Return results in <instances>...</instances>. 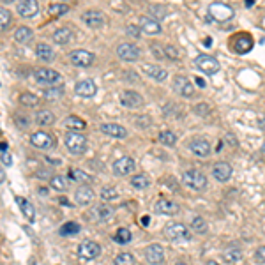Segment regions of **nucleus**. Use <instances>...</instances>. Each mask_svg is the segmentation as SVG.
I'll return each instance as SVG.
<instances>
[{"label":"nucleus","instance_id":"obj_1","mask_svg":"<svg viewBox=\"0 0 265 265\" xmlns=\"http://www.w3.org/2000/svg\"><path fill=\"white\" fill-rule=\"evenodd\" d=\"M164 235L168 237L170 240H173V242H189V240L193 239V233H191V230L182 223L168 224V226H166V230H164Z\"/></svg>","mask_w":265,"mask_h":265},{"label":"nucleus","instance_id":"obj_2","mask_svg":"<svg viewBox=\"0 0 265 265\" xmlns=\"http://www.w3.org/2000/svg\"><path fill=\"white\" fill-rule=\"evenodd\" d=\"M182 184L189 189L203 191L207 187V177L200 170H187L182 173Z\"/></svg>","mask_w":265,"mask_h":265},{"label":"nucleus","instance_id":"obj_3","mask_svg":"<svg viewBox=\"0 0 265 265\" xmlns=\"http://www.w3.org/2000/svg\"><path fill=\"white\" fill-rule=\"evenodd\" d=\"M64 142H66V149L71 154H76V156L83 154L87 150V138L82 133H73V131H69L68 135H66V138H64Z\"/></svg>","mask_w":265,"mask_h":265},{"label":"nucleus","instance_id":"obj_4","mask_svg":"<svg viewBox=\"0 0 265 265\" xmlns=\"http://www.w3.org/2000/svg\"><path fill=\"white\" fill-rule=\"evenodd\" d=\"M194 66H196L202 73H205V75H216L221 68L219 62H217L214 57L207 55V53H200V55L194 59Z\"/></svg>","mask_w":265,"mask_h":265},{"label":"nucleus","instance_id":"obj_5","mask_svg":"<svg viewBox=\"0 0 265 265\" xmlns=\"http://www.w3.org/2000/svg\"><path fill=\"white\" fill-rule=\"evenodd\" d=\"M68 59L76 68H89V66L94 64V60H96V55L87 52V50H73L68 55Z\"/></svg>","mask_w":265,"mask_h":265},{"label":"nucleus","instance_id":"obj_6","mask_svg":"<svg viewBox=\"0 0 265 265\" xmlns=\"http://www.w3.org/2000/svg\"><path fill=\"white\" fill-rule=\"evenodd\" d=\"M209 15L216 22H228V20L233 18V9L228 4H223V2H214V4L209 6Z\"/></svg>","mask_w":265,"mask_h":265},{"label":"nucleus","instance_id":"obj_7","mask_svg":"<svg viewBox=\"0 0 265 265\" xmlns=\"http://www.w3.org/2000/svg\"><path fill=\"white\" fill-rule=\"evenodd\" d=\"M30 143H32L36 149L48 150L55 147V136H52L50 133H46V131H36V133H32V136H30Z\"/></svg>","mask_w":265,"mask_h":265},{"label":"nucleus","instance_id":"obj_8","mask_svg":"<svg viewBox=\"0 0 265 265\" xmlns=\"http://www.w3.org/2000/svg\"><path fill=\"white\" fill-rule=\"evenodd\" d=\"M117 55L120 60H126V62H135L140 59L142 52L136 45H131V43H122V45L117 46Z\"/></svg>","mask_w":265,"mask_h":265},{"label":"nucleus","instance_id":"obj_9","mask_svg":"<svg viewBox=\"0 0 265 265\" xmlns=\"http://www.w3.org/2000/svg\"><path fill=\"white\" fill-rule=\"evenodd\" d=\"M112 168H113V173H115V175L126 177V175H129V173L135 172L136 163H135V159H133V157L124 156V157H119V159L113 163Z\"/></svg>","mask_w":265,"mask_h":265},{"label":"nucleus","instance_id":"obj_10","mask_svg":"<svg viewBox=\"0 0 265 265\" xmlns=\"http://www.w3.org/2000/svg\"><path fill=\"white\" fill-rule=\"evenodd\" d=\"M78 254L83 260H96L99 254H101V246L92 240H83L78 246Z\"/></svg>","mask_w":265,"mask_h":265},{"label":"nucleus","instance_id":"obj_11","mask_svg":"<svg viewBox=\"0 0 265 265\" xmlns=\"http://www.w3.org/2000/svg\"><path fill=\"white\" fill-rule=\"evenodd\" d=\"M39 2L38 0H22L16 4V11L22 18H34L39 15Z\"/></svg>","mask_w":265,"mask_h":265},{"label":"nucleus","instance_id":"obj_12","mask_svg":"<svg viewBox=\"0 0 265 265\" xmlns=\"http://www.w3.org/2000/svg\"><path fill=\"white\" fill-rule=\"evenodd\" d=\"M89 217L92 221H97V223H105V221H110L113 217V209L108 205H96L89 210Z\"/></svg>","mask_w":265,"mask_h":265},{"label":"nucleus","instance_id":"obj_13","mask_svg":"<svg viewBox=\"0 0 265 265\" xmlns=\"http://www.w3.org/2000/svg\"><path fill=\"white\" fill-rule=\"evenodd\" d=\"M179 210H180V205L177 202H173V200L161 198L156 203V212L163 214V216H175V214H179Z\"/></svg>","mask_w":265,"mask_h":265},{"label":"nucleus","instance_id":"obj_14","mask_svg":"<svg viewBox=\"0 0 265 265\" xmlns=\"http://www.w3.org/2000/svg\"><path fill=\"white\" fill-rule=\"evenodd\" d=\"M120 103L126 108H140L143 105V97L138 92H135V90H124L120 94Z\"/></svg>","mask_w":265,"mask_h":265},{"label":"nucleus","instance_id":"obj_15","mask_svg":"<svg viewBox=\"0 0 265 265\" xmlns=\"http://www.w3.org/2000/svg\"><path fill=\"white\" fill-rule=\"evenodd\" d=\"M231 43H233V52L240 53V55L251 52V48H253V38L247 34H237L231 39Z\"/></svg>","mask_w":265,"mask_h":265},{"label":"nucleus","instance_id":"obj_16","mask_svg":"<svg viewBox=\"0 0 265 265\" xmlns=\"http://www.w3.org/2000/svg\"><path fill=\"white\" fill-rule=\"evenodd\" d=\"M82 22L85 23L87 27H90V29H101L103 23H105V16H103L101 11H96V9H92V11L83 13Z\"/></svg>","mask_w":265,"mask_h":265},{"label":"nucleus","instance_id":"obj_17","mask_svg":"<svg viewBox=\"0 0 265 265\" xmlns=\"http://www.w3.org/2000/svg\"><path fill=\"white\" fill-rule=\"evenodd\" d=\"M145 260L150 265H159L164 261V249L159 244H150L145 247Z\"/></svg>","mask_w":265,"mask_h":265},{"label":"nucleus","instance_id":"obj_18","mask_svg":"<svg viewBox=\"0 0 265 265\" xmlns=\"http://www.w3.org/2000/svg\"><path fill=\"white\" fill-rule=\"evenodd\" d=\"M36 80L39 83H46V85H53V83L60 82V75L55 71V69H48V68H41L34 73Z\"/></svg>","mask_w":265,"mask_h":265},{"label":"nucleus","instance_id":"obj_19","mask_svg":"<svg viewBox=\"0 0 265 265\" xmlns=\"http://www.w3.org/2000/svg\"><path fill=\"white\" fill-rule=\"evenodd\" d=\"M231 172H233L231 166L228 163H224V161H219V163H216L212 166V177L217 182H226V180H230Z\"/></svg>","mask_w":265,"mask_h":265},{"label":"nucleus","instance_id":"obj_20","mask_svg":"<svg viewBox=\"0 0 265 265\" xmlns=\"http://www.w3.org/2000/svg\"><path fill=\"white\" fill-rule=\"evenodd\" d=\"M140 30H143L145 34L150 36H159L163 29H161L159 22H156L152 16H142L140 18Z\"/></svg>","mask_w":265,"mask_h":265},{"label":"nucleus","instance_id":"obj_21","mask_svg":"<svg viewBox=\"0 0 265 265\" xmlns=\"http://www.w3.org/2000/svg\"><path fill=\"white\" fill-rule=\"evenodd\" d=\"M75 92L82 97H94L97 94V85L92 80H82L75 85Z\"/></svg>","mask_w":265,"mask_h":265},{"label":"nucleus","instance_id":"obj_22","mask_svg":"<svg viewBox=\"0 0 265 265\" xmlns=\"http://www.w3.org/2000/svg\"><path fill=\"white\" fill-rule=\"evenodd\" d=\"M173 87H175L177 92H179L180 96H184V97H191L194 94L193 83H191L189 80L186 78V76H177V78L173 80Z\"/></svg>","mask_w":265,"mask_h":265},{"label":"nucleus","instance_id":"obj_23","mask_svg":"<svg viewBox=\"0 0 265 265\" xmlns=\"http://www.w3.org/2000/svg\"><path fill=\"white\" fill-rule=\"evenodd\" d=\"M189 149H191V152L198 157H209L210 150H212L210 149V143L207 142V140H202V138L193 140V142L189 143Z\"/></svg>","mask_w":265,"mask_h":265},{"label":"nucleus","instance_id":"obj_24","mask_svg":"<svg viewBox=\"0 0 265 265\" xmlns=\"http://www.w3.org/2000/svg\"><path fill=\"white\" fill-rule=\"evenodd\" d=\"M16 200V203H18V207L22 209V212H23V216L27 217V221L29 223H34L36 221V209H34V205L27 200V198H23V196H16L15 198Z\"/></svg>","mask_w":265,"mask_h":265},{"label":"nucleus","instance_id":"obj_25","mask_svg":"<svg viewBox=\"0 0 265 265\" xmlns=\"http://www.w3.org/2000/svg\"><path fill=\"white\" fill-rule=\"evenodd\" d=\"M101 131L105 133V135L112 136V138H126L127 136V131L124 126H120V124H103L101 126Z\"/></svg>","mask_w":265,"mask_h":265},{"label":"nucleus","instance_id":"obj_26","mask_svg":"<svg viewBox=\"0 0 265 265\" xmlns=\"http://www.w3.org/2000/svg\"><path fill=\"white\" fill-rule=\"evenodd\" d=\"M75 200H76V203L82 207L89 205V203H92V200H94V191L90 189L89 186H80L75 193Z\"/></svg>","mask_w":265,"mask_h":265},{"label":"nucleus","instance_id":"obj_27","mask_svg":"<svg viewBox=\"0 0 265 265\" xmlns=\"http://www.w3.org/2000/svg\"><path fill=\"white\" fill-rule=\"evenodd\" d=\"M64 126L68 127L69 131H73V133H82V131L87 127V124H85V120H82L80 117L71 115L64 120Z\"/></svg>","mask_w":265,"mask_h":265},{"label":"nucleus","instance_id":"obj_28","mask_svg":"<svg viewBox=\"0 0 265 265\" xmlns=\"http://www.w3.org/2000/svg\"><path fill=\"white\" fill-rule=\"evenodd\" d=\"M36 55H38V59L45 60V62H52V60L55 59V53H53L52 46L45 45V43H39V45L36 46Z\"/></svg>","mask_w":265,"mask_h":265},{"label":"nucleus","instance_id":"obj_29","mask_svg":"<svg viewBox=\"0 0 265 265\" xmlns=\"http://www.w3.org/2000/svg\"><path fill=\"white\" fill-rule=\"evenodd\" d=\"M143 69H145L147 75H149L152 80H156V82H164L166 76H168L166 69L159 68V66H143Z\"/></svg>","mask_w":265,"mask_h":265},{"label":"nucleus","instance_id":"obj_30","mask_svg":"<svg viewBox=\"0 0 265 265\" xmlns=\"http://www.w3.org/2000/svg\"><path fill=\"white\" fill-rule=\"evenodd\" d=\"M71 39H73V32L69 29H59V30H55V34H53V41L60 46L69 45Z\"/></svg>","mask_w":265,"mask_h":265},{"label":"nucleus","instance_id":"obj_31","mask_svg":"<svg viewBox=\"0 0 265 265\" xmlns=\"http://www.w3.org/2000/svg\"><path fill=\"white\" fill-rule=\"evenodd\" d=\"M15 39L18 43H22V45H27V43H30L34 39V32H32V29H29V27H20L15 32Z\"/></svg>","mask_w":265,"mask_h":265},{"label":"nucleus","instance_id":"obj_32","mask_svg":"<svg viewBox=\"0 0 265 265\" xmlns=\"http://www.w3.org/2000/svg\"><path fill=\"white\" fill-rule=\"evenodd\" d=\"M36 122H38L39 126H52V124L55 122V115H53V112H50V110H41V112L36 113Z\"/></svg>","mask_w":265,"mask_h":265},{"label":"nucleus","instance_id":"obj_33","mask_svg":"<svg viewBox=\"0 0 265 265\" xmlns=\"http://www.w3.org/2000/svg\"><path fill=\"white\" fill-rule=\"evenodd\" d=\"M223 258L226 261H230V263H235V261H239L240 258H242V251L237 246H230L223 251Z\"/></svg>","mask_w":265,"mask_h":265},{"label":"nucleus","instance_id":"obj_34","mask_svg":"<svg viewBox=\"0 0 265 265\" xmlns=\"http://www.w3.org/2000/svg\"><path fill=\"white\" fill-rule=\"evenodd\" d=\"M69 177H71L73 180H76V182H80L82 186H87V184H90L94 180L92 177L87 175L85 172H82V170H78V168H71V170H69Z\"/></svg>","mask_w":265,"mask_h":265},{"label":"nucleus","instance_id":"obj_35","mask_svg":"<svg viewBox=\"0 0 265 265\" xmlns=\"http://www.w3.org/2000/svg\"><path fill=\"white\" fill-rule=\"evenodd\" d=\"M131 186L135 187V189H147V187L150 186L149 175H145V173H138V175L131 177Z\"/></svg>","mask_w":265,"mask_h":265},{"label":"nucleus","instance_id":"obj_36","mask_svg":"<svg viewBox=\"0 0 265 265\" xmlns=\"http://www.w3.org/2000/svg\"><path fill=\"white\" fill-rule=\"evenodd\" d=\"M191 228H193L194 233L203 235V233H207V230H209V224H207V221L203 219V217L196 216V217H193V221H191Z\"/></svg>","mask_w":265,"mask_h":265},{"label":"nucleus","instance_id":"obj_37","mask_svg":"<svg viewBox=\"0 0 265 265\" xmlns=\"http://www.w3.org/2000/svg\"><path fill=\"white\" fill-rule=\"evenodd\" d=\"M13 25V15L6 8H0V32L8 30Z\"/></svg>","mask_w":265,"mask_h":265},{"label":"nucleus","instance_id":"obj_38","mask_svg":"<svg viewBox=\"0 0 265 265\" xmlns=\"http://www.w3.org/2000/svg\"><path fill=\"white\" fill-rule=\"evenodd\" d=\"M68 184H69V180L62 175H55V177H52V180H50V186H52L55 191H59V193H62V191L68 189L69 187Z\"/></svg>","mask_w":265,"mask_h":265},{"label":"nucleus","instance_id":"obj_39","mask_svg":"<svg viewBox=\"0 0 265 265\" xmlns=\"http://www.w3.org/2000/svg\"><path fill=\"white\" fill-rule=\"evenodd\" d=\"M157 140H159V143H163V145H166V147H173L177 143V136L172 131H161Z\"/></svg>","mask_w":265,"mask_h":265},{"label":"nucleus","instance_id":"obj_40","mask_svg":"<svg viewBox=\"0 0 265 265\" xmlns=\"http://www.w3.org/2000/svg\"><path fill=\"white\" fill-rule=\"evenodd\" d=\"M131 239H133V235H131L129 228H119L117 233L113 235V240H115L117 244H129Z\"/></svg>","mask_w":265,"mask_h":265},{"label":"nucleus","instance_id":"obj_41","mask_svg":"<svg viewBox=\"0 0 265 265\" xmlns=\"http://www.w3.org/2000/svg\"><path fill=\"white\" fill-rule=\"evenodd\" d=\"M20 101H22V105L30 106V108H34V106H38V105H39V97L36 96V94L25 92V94H22V97H20Z\"/></svg>","mask_w":265,"mask_h":265},{"label":"nucleus","instance_id":"obj_42","mask_svg":"<svg viewBox=\"0 0 265 265\" xmlns=\"http://www.w3.org/2000/svg\"><path fill=\"white\" fill-rule=\"evenodd\" d=\"M69 11V6L68 4H50L48 6V13L52 16H64L66 13Z\"/></svg>","mask_w":265,"mask_h":265},{"label":"nucleus","instance_id":"obj_43","mask_svg":"<svg viewBox=\"0 0 265 265\" xmlns=\"http://www.w3.org/2000/svg\"><path fill=\"white\" fill-rule=\"evenodd\" d=\"M101 198L105 200V202H113V200H117V198H119V193H117L115 187L105 186L101 189Z\"/></svg>","mask_w":265,"mask_h":265},{"label":"nucleus","instance_id":"obj_44","mask_svg":"<svg viewBox=\"0 0 265 265\" xmlns=\"http://www.w3.org/2000/svg\"><path fill=\"white\" fill-rule=\"evenodd\" d=\"M149 13L152 15V18L156 20V22L166 18V8H164V6H150Z\"/></svg>","mask_w":265,"mask_h":265},{"label":"nucleus","instance_id":"obj_45","mask_svg":"<svg viewBox=\"0 0 265 265\" xmlns=\"http://www.w3.org/2000/svg\"><path fill=\"white\" fill-rule=\"evenodd\" d=\"M115 265H135V256L131 253H119L115 256Z\"/></svg>","mask_w":265,"mask_h":265},{"label":"nucleus","instance_id":"obj_46","mask_svg":"<svg viewBox=\"0 0 265 265\" xmlns=\"http://www.w3.org/2000/svg\"><path fill=\"white\" fill-rule=\"evenodd\" d=\"M62 94H64L62 87H53V89L45 90V99H48V101H57L59 97H62Z\"/></svg>","mask_w":265,"mask_h":265},{"label":"nucleus","instance_id":"obj_47","mask_svg":"<svg viewBox=\"0 0 265 265\" xmlns=\"http://www.w3.org/2000/svg\"><path fill=\"white\" fill-rule=\"evenodd\" d=\"M164 55H166V59H168V60H173V62L180 59V52L173 45H166V46H164Z\"/></svg>","mask_w":265,"mask_h":265},{"label":"nucleus","instance_id":"obj_48","mask_svg":"<svg viewBox=\"0 0 265 265\" xmlns=\"http://www.w3.org/2000/svg\"><path fill=\"white\" fill-rule=\"evenodd\" d=\"M78 231H80V226L76 223H66L60 228V233H62V235H75Z\"/></svg>","mask_w":265,"mask_h":265},{"label":"nucleus","instance_id":"obj_49","mask_svg":"<svg viewBox=\"0 0 265 265\" xmlns=\"http://www.w3.org/2000/svg\"><path fill=\"white\" fill-rule=\"evenodd\" d=\"M150 52H152L159 60H166V55H164V46L159 45V43H154V45H150Z\"/></svg>","mask_w":265,"mask_h":265},{"label":"nucleus","instance_id":"obj_50","mask_svg":"<svg viewBox=\"0 0 265 265\" xmlns=\"http://www.w3.org/2000/svg\"><path fill=\"white\" fill-rule=\"evenodd\" d=\"M254 260H256V263L265 265V246L258 247V249L254 251Z\"/></svg>","mask_w":265,"mask_h":265},{"label":"nucleus","instance_id":"obj_51","mask_svg":"<svg viewBox=\"0 0 265 265\" xmlns=\"http://www.w3.org/2000/svg\"><path fill=\"white\" fill-rule=\"evenodd\" d=\"M126 34H127V36H131V38H136V39H138L142 32H140V29H138V27H135V25H129V27H127V29H126Z\"/></svg>","mask_w":265,"mask_h":265},{"label":"nucleus","instance_id":"obj_52","mask_svg":"<svg viewBox=\"0 0 265 265\" xmlns=\"http://www.w3.org/2000/svg\"><path fill=\"white\" fill-rule=\"evenodd\" d=\"M0 161H2V164H6V166H11V164H13V156L9 152H2V154H0Z\"/></svg>","mask_w":265,"mask_h":265},{"label":"nucleus","instance_id":"obj_53","mask_svg":"<svg viewBox=\"0 0 265 265\" xmlns=\"http://www.w3.org/2000/svg\"><path fill=\"white\" fill-rule=\"evenodd\" d=\"M194 113H200V117L209 115V106H205V105H198V106H194Z\"/></svg>","mask_w":265,"mask_h":265},{"label":"nucleus","instance_id":"obj_54","mask_svg":"<svg viewBox=\"0 0 265 265\" xmlns=\"http://www.w3.org/2000/svg\"><path fill=\"white\" fill-rule=\"evenodd\" d=\"M258 126H260V129L265 133V115H261L260 119H258Z\"/></svg>","mask_w":265,"mask_h":265},{"label":"nucleus","instance_id":"obj_55","mask_svg":"<svg viewBox=\"0 0 265 265\" xmlns=\"http://www.w3.org/2000/svg\"><path fill=\"white\" fill-rule=\"evenodd\" d=\"M4 180H6V172H4L2 168H0V184L4 182Z\"/></svg>","mask_w":265,"mask_h":265},{"label":"nucleus","instance_id":"obj_56","mask_svg":"<svg viewBox=\"0 0 265 265\" xmlns=\"http://www.w3.org/2000/svg\"><path fill=\"white\" fill-rule=\"evenodd\" d=\"M6 150H8V145L2 142V143H0V152H6Z\"/></svg>","mask_w":265,"mask_h":265},{"label":"nucleus","instance_id":"obj_57","mask_svg":"<svg viewBox=\"0 0 265 265\" xmlns=\"http://www.w3.org/2000/svg\"><path fill=\"white\" fill-rule=\"evenodd\" d=\"M196 83H198L200 87H205V82H203L202 78H196Z\"/></svg>","mask_w":265,"mask_h":265},{"label":"nucleus","instance_id":"obj_58","mask_svg":"<svg viewBox=\"0 0 265 265\" xmlns=\"http://www.w3.org/2000/svg\"><path fill=\"white\" fill-rule=\"evenodd\" d=\"M253 6H254L253 0H247V2H246V8H253Z\"/></svg>","mask_w":265,"mask_h":265},{"label":"nucleus","instance_id":"obj_59","mask_svg":"<svg viewBox=\"0 0 265 265\" xmlns=\"http://www.w3.org/2000/svg\"><path fill=\"white\" fill-rule=\"evenodd\" d=\"M205 265H219V263H217V261L216 260H209V261H207V263Z\"/></svg>","mask_w":265,"mask_h":265},{"label":"nucleus","instance_id":"obj_60","mask_svg":"<svg viewBox=\"0 0 265 265\" xmlns=\"http://www.w3.org/2000/svg\"><path fill=\"white\" fill-rule=\"evenodd\" d=\"M210 43H212V39H210V38L205 39V46H210Z\"/></svg>","mask_w":265,"mask_h":265},{"label":"nucleus","instance_id":"obj_61","mask_svg":"<svg viewBox=\"0 0 265 265\" xmlns=\"http://www.w3.org/2000/svg\"><path fill=\"white\" fill-rule=\"evenodd\" d=\"M175 265H187V263H184V261H179V263H175Z\"/></svg>","mask_w":265,"mask_h":265},{"label":"nucleus","instance_id":"obj_62","mask_svg":"<svg viewBox=\"0 0 265 265\" xmlns=\"http://www.w3.org/2000/svg\"><path fill=\"white\" fill-rule=\"evenodd\" d=\"M261 150H263V152H265V143H263V147H261Z\"/></svg>","mask_w":265,"mask_h":265}]
</instances>
